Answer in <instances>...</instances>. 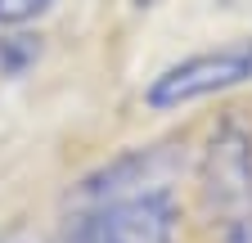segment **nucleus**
<instances>
[{
  "label": "nucleus",
  "instance_id": "obj_5",
  "mask_svg": "<svg viewBox=\"0 0 252 243\" xmlns=\"http://www.w3.org/2000/svg\"><path fill=\"white\" fill-rule=\"evenodd\" d=\"M54 9V0H0V27H23L36 23L41 14Z\"/></svg>",
  "mask_w": 252,
  "mask_h": 243
},
{
  "label": "nucleus",
  "instance_id": "obj_4",
  "mask_svg": "<svg viewBox=\"0 0 252 243\" xmlns=\"http://www.w3.org/2000/svg\"><path fill=\"white\" fill-rule=\"evenodd\" d=\"M180 171V149L176 144H149V149H131V153L113 158L108 167H99L94 176L81 180V203L108 207L122 198H140V194H167V176Z\"/></svg>",
  "mask_w": 252,
  "mask_h": 243
},
{
  "label": "nucleus",
  "instance_id": "obj_2",
  "mask_svg": "<svg viewBox=\"0 0 252 243\" xmlns=\"http://www.w3.org/2000/svg\"><path fill=\"white\" fill-rule=\"evenodd\" d=\"M203 207L220 225L243 230L252 221V131L243 122H220L198 158Z\"/></svg>",
  "mask_w": 252,
  "mask_h": 243
},
{
  "label": "nucleus",
  "instance_id": "obj_3",
  "mask_svg": "<svg viewBox=\"0 0 252 243\" xmlns=\"http://www.w3.org/2000/svg\"><path fill=\"white\" fill-rule=\"evenodd\" d=\"M176 239V203L171 194H140L77 216L59 243H171Z\"/></svg>",
  "mask_w": 252,
  "mask_h": 243
},
{
  "label": "nucleus",
  "instance_id": "obj_1",
  "mask_svg": "<svg viewBox=\"0 0 252 243\" xmlns=\"http://www.w3.org/2000/svg\"><path fill=\"white\" fill-rule=\"evenodd\" d=\"M248 81H252V36H239L230 45L185 54L180 63L162 68L149 81L144 104L158 108V113H171V108H185V104L225 95V90H239Z\"/></svg>",
  "mask_w": 252,
  "mask_h": 243
},
{
  "label": "nucleus",
  "instance_id": "obj_7",
  "mask_svg": "<svg viewBox=\"0 0 252 243\" xmlns=\"http://www.w3.org/2000/svg\"><path fill=\"white\" fill-rule=\"evenodd\" d=\"M14 243H23V239H14Z\"/></svg>",
  "mask_w": 252,
  "mask_h": 243
},
{
  "label": "nucleus",
  "instance_id": "obj_6",
  "mask_svg": "<svg viewBox=\"0 0 252 243\" xmlns=\"http://www.w3.org/2000/svg\"><path fill=\"white\" fill-rule=\"evenodd\" d=\"M149 5H158V0H135V9H149Z\"/></svg>",
  "mask_w": 252,
  "mask_h": 243
}]
</instances>
